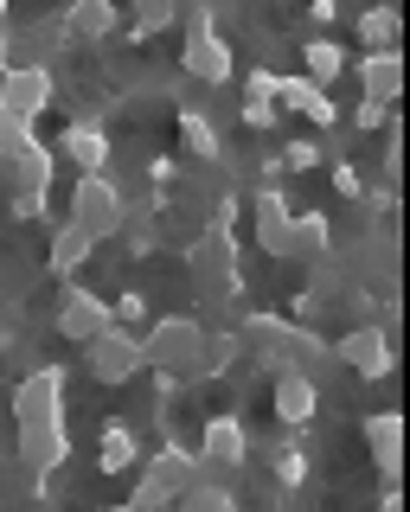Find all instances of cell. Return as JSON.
<instances>
[{
  "instance_id": "obj_1",
  "label": "cell",
  "mask_w": 410,
  "mask_h": 512,
  "mask_svg": "<svg viewBox=\"0 0 410 512\" xmlns=\"http://www.w3.org/2000/svg\"><path fill=\"white\" fill-rule=\"evenodd\" d=\"M193 468H199L193 442H186V436H173V429H167V436L154 442V448H141L129 506H135V512H161V506H173V500H180V487L193 480Z\"/></svg>"
},
{
  "instance_id": "obj_2",
  "label": "cell",
  "mask_w": 410,
  "mask_h": 512,
  "mask_svg": "<svg viewBox=\"0 0 410 512\" xmlns=\"http://www.w3.org/2000/svg\"><path fill=\"white\" fill-rule=\"evenodd\" d=\"M97 244H109V237L129 224V192H122L116 173H77V186H71V212Z\"/></svg>"
},
{
  "instance_id": "obj_3",
  "label": "cell",
  "mask_w": 410,
  "mask_h": 512,
  "mask_svg": "<svg viewBox=\"0 0 410 512\" xmlns=\"http://www.w3.org/2000/svg\"><path fill=\"white\" fill-rule=\"evenodd\" d=\"M199 346H205V327H199L193 314H161V320H148V327H141V359L161 365V372L193 378Z\"/></svg>"
},
{
  "instance_id": "obj_4",
  "label": "cell",
  "mask_w": 410,
  "mask_h": 512,
  "mask_svg": "<svg viewBox=\"0 0 410 512\" xmlns=\"http://www.w3.org/2000/svg\"><path fill=\"white\" fill-rule=\"evenodd\" d=\"M141 365H148V359H141V333L122 327V320H109L97 340H84V372L97 384H135Z\"/></svg>"
},
{
  "instance_id": "obj_5",
  "label": "cell",
  "mask_w": 410,
  "mask_h": 512,
  "mask_svg": "<svg viewBox=\"0 0 410 512\" xmlns=\"http://www.w3.org/2000/svg\"><path fill=\"white\" fill-rule=\"evenodd\" d=\"M334 365H346L359 384H378L391 378V327H378V320H353V327L334 340Z\"/></svg>"
},
{
  "instance_id": "obj_6",
  "label": "cell",
  "mask_w": 410,
  "mask_h": 512,
  "mask_svg": "<svg viewBox=\"0 0 410 512\" xmlns=\"http://www.w3.org/2000/svg\"><path fill=\"white\" fill-rule=\"evenodd\" d=\"M13 436H20V468L26 474H58L71 461V410L33 416V423H13Z\"/></svg>"
},
{
  "instance_id": "obj_7",
  "label": "cell",
  "mask_w": 410,
  "mask_h": 512,
  "mask_svg": "<svg viewBox=\"0 0 410 512\" xmlns=\"http://www.w3.org/2000/svg\"><path fill=\"white\" fill-rule=\"evenodd\" d=\"M193 455H199V468L238 474L244 461H250V429H244V416H238V410L205 416V423H199V436H193Z\"/></svg>"
},
{
  "instance_id": "obj_8",
  "label": "cell",
  "mask_w": 410,
  "mask_h": 512,
  "mask_svg": "<svg viewBox=\"0 0 410 512\" xmlns=\"http://www.w3.org/2000/svg\"><path fill=\"white\" fill-rule=\"evenodd\" d=\"M0 103H7L13 116L39 122L45 109L58 103V77H52V64H7V71H0Z\"/></svg>"
},
{
  "instance_id": "obj_9",
  "label": "cell",
  "mask_w": 410,
  "mask_h": 512,
  "mask_svg": "<svg viewBox=\"0 0 410 512\" xmlns=\"http://www.w3.org/2000/svg\"><path fill=\"white\" fill-rule=\"evenodd\" d=\"M250 218H257V250L276 256V263H289L295 205H289V192H282V180H257V192H250Z\"/></svg>"
},
{
  "instance_id": "obj_10",
  "label": "cell",
  "mask_w": 410,
  "mask_h": 512,
  "mask_svg": "<svg viewBox=\"0 0 410 512\" xmlns=\"http://www.w3.org/2000/svg\"><path fill=\"white\" fill-rule=\"evenodd\" d=\"M52 320H58V333H65L71 346H84V340H97L116 314H109V301L97 295V288H84L77 276H65V295H58V314Z\"/></svg>"
},
{
  "instance_id": "obj_11",
  "label": "cell",
  "mask_w": 410,
  "mask_h": 512,
  "mask_svg": "<svg viewBox=\"0 0 410 512\" xmlns=\"http://www.w3.org/2000/svg\"><path fill=\"white\" fill-rule=\"evenodd\" d=\"M276 109H282V116H302L314 128H334L340 122L334 90L314 84V77H302V71H276Z\"/></svg>"
},
{
  "instance_id": "obj_12",
  "label": "cell",
  "mask_w": 410,
  "mask_h": 512,
  "mask_svg": "<svg viewBox=\"0 0 410 512\" xmlns=\"http://www.w3.org/2000/svg\"><path fill=\"white\" fill-rule=\"evenodd\" d=\"M0 173H7V192H26V199H52V180H58V148H45L39 135H26V148L0 160Z\"/></svg>"
},
{
  "instance_id": "obj_13",
  "label": "cell",
  "mask_w": 410,
  "mask_h": 512,
  "mask_svg": "<svg viewBox=\"0 0 410 512\" xmlns=\"http://www.w3.org/2000/svg\"><path fill=\"white\" fill-rule=\"evenodd\" d=\"M180 71H186V77H199L205 90L231 84V77H238L231 39H225V32H186V45H180Z\"/></svg>"
},
{
  "instance_id": "obj_14",
  "label": "cell",
  "mask_w": 410,
  "mask_h": 512,
  "mask_svg": "<svg viewBox=\"0 0 410 512\" xmlns=\"http://www.w3.org/2000/svg\"><path fill=\"white\" fill-rule=\"evenodd\" d=\"M109 154H116V141H109V128H103V122H90V116L65 122V135H58V167L109 173Z\"/></svg>"
},
{
  "instance_id": "obj_15",
  "label": "cell",
  "mask_w": 410,
  "mask_h": 512,
  "mask_svg": "<svg viewBox=\"0 0 410 512\" xmlns=\"http://www.w3.org/2000/svg\"><path fill=\"white\" fill-rule=\"evenodd\" d=\"M58 26H65V39H77V45H109L122 32V0H65Z\"/></svg>"
},
{
  "instance_id": "obj_16",
  "label": "cell",
  "mask_w": 410,
  "mask_h": 512,
  "mask_svg": "<svg viewBox=\"0 0 410 512\" xmlns=\"http://www.w3.org/2000/svg\"><path fill=\"white\" fill-rule=\"evenodd\" d=\"M52 410H71L65 404V365H39L13 384V423H33V416H52Z\"/></svg>"
},
{
  "instance_id": "obj_17",
  "label": "cell",
  "mask_w": 410,
  "mask_h": 512,
  "mask_svg": "<svg viewBox=\"0 0 410 512\" xmlns=\"http://www.w3.org/2000/svg\"><path fill=\"white\" fill-rule=\"evenodd\" d=\"M141 442L135 436V423H122V416H109V423H97V442H90V468H97L103 480H116V474H135V461H141Z\"/></svg>"
},
{
  "instance_id": "obj_18",
  "label": "cell",
  "mask_w": 410,
  "mask_h": 512,
  "mask_svg": "<svg viewBox=\"0 0 410 512\" xmlns=\"http://www.w3.org/2000/svg\"><path fill=\"white\" fill-rule=\"evenodd\" d=\"M270 410L282 429H308L314 416H321V384H314L308 372H282L270 378Z\"/></svg>"
},
{
  "instance_id": "obj_19",
  "label": "cell",
  "mask_w": 410,
  "mask_h": 512,
  "mask_svg": "<svg viewBox=\"0 0 410 512\" xmlns=\"http://www.w3.org/2000/svg\"><path fill=\"white\" fill-rule=\"evenodd\" d=\"M346 77L359 84V96H366V103H398V90H404V58H398V45H391V52H359L353 64H346Z\"/></svg>"
},
{
  "instance_id": "obj_20",
  "label": "cell",
  "mask_w": 410,
  "mask_h": 512,
  "mask_svg": "<svg viewBox=\"0 0 410 512\" xmlns=\"http://www.w3.org/2000/svg\"><path fill=\"white\" fill-rule=\"evenodd\" d=\"M359 436H366V448H372V468L385 474V480L404 468V416H398V410H372L366 423H359Z\"/></svg>"
},
{
  "instance_id": "obj_21",
  "label": "cell",
  "mask_w": 410,
  "mask_h": 512,
  "mask_svg": "<svg viewBox=\"0 0 410 512\" xmlns=\"http://www.w3.org/2000/svg\"><path fill=\"white\" fill-rule=\"evenodd\" d=\"M97 250H103V244H97V237H90L77 218H58V224H52V244H45V263H52V276H77V269H84Z\"/></svg>"
},
{
  "instance_id": "obj_22",
  "label": "cell",
  "mask_w": 410,
  "mask_h": 512,
  "mask_svg": "<svg viewBox=\"0 0 410 512\" xmlns=\"http://www.w3.org/2000/svg\"><path fill=\"white\" fill-rule=\"evenodd\" d=\"M334 256V224H327V212H295L289 224V263H327Z\"/></svg>"
},
{
  "instance_id": "obj_23",
  "label": "cell",
  "mask_w": 410,
  "mask_h": 512,
  "mask_svg": "<svg viewBox=\"0 0 410 512\" xmlns=\"http://www.w3.org/2000/svg\"><path fill=\"white\" fill-rule=\"evenodd\" d=\"M346 64H353V52H346L334 32H308V39H302V77H314V84L334 90L346 77Z\"/></svg>"
},
{
  "instance_id": "obj_24",
  "label": "cell",
  "mask_w": 410,
  "mask_h": 512,
  "mask_svg": "<svg viewBox=\"0 0 410 512\" xmlns=\"http://www.w3.org/2000/svg\"><path fill=\"white\" fill-rule=\"evenodd\" d=\"M276 71L270 64H250L244 71V103H238V122L244 128H276Z\"/></svg>"
},
{
  "instance_id": "obj_25",
  "label": "cell",
  "mask_w": 410,
  "mask_h": 512,
  "mask_svg": "<svg viewBox=\"0 0 410 512\" xmlns=\"http://www.w3.org/2000/svg\"><path fill=\"white\" fill-rule=\"evenodd\" d=\"M270 474H276V487H282V493H302V487H308V474H314V455H308L302 429H282V442H276V461H270Z\"/></svg>"
},
{
  "instance_id": "obj_26",
  "label": "cell",
  "mask_w": 410,
  "mask_h": 512,
  "mask_svg": "<svg viewBox=\"0 0 410 512\" xmlns=\"http://www.w3.org/2000/svg\"><path fill=\"white\" fill-rule=\"evenodd\" d=\"M180 148H186V160L218 167V160H225V135H218V122L205 116V109H180Z\"/></svg>"
},
{
  "instance_id": "obj_27",
  "label": "cell",
  "mask_w": 410,
  "mask_h": 512,
  "mask_svg": "<svg viewBox=\"0 0 410 512\" xmlns=\"http://www.w3.org/2000/svg\"><path fill=\"white\" fill-rule=\"evenodd\" d=\"M180 506H193V512H231V506H238V487H231L218 468H193V480L180 487Z\"/></svg>"
},
{
  "instance_id": "obj_28",
  "label": "cell",
  "mask_w": 410,
  "mask_h": 512,
  "mask_svg": "<svg viewBox=\"0 0 410 512\" xmlns=\"http://www.w3.org/2000/svg\"><path fill=\"white\" fill-rule=\"evenodd\" d=\"M346 26H353V39L366 45V52H391V45H398V7H353Z\"/></svg>"
},
{
  "instance_id": "obj_29",
  "label": "cell",
  "mask_w": 410,
  "mask_h": 512,
  "mask_svg": "<svg viewBox=\"0 0 410 512\" xmlns=\"http://www.w3.org/2000/svg\"><path fill=\"white\" fill-rule=\"evenodd\" d=\"M238 359H244V333H231V327L205 333V346H199V365H193V384H205V378H225Z\"/></svg>"
},
{
  "instance_id": "obj_30",
  "label": "cell",
  "mask_w": 410,
  "mask_h": 512,
  "mask_svg": "<svg viewBox=\"0 0 410 512\" xmlns=\"http://www.w3.org/2000/svg\"><path fill=\"white\" fill-rule=\"evenodd\" d=\"M129 7V26H122V39H154V32H167L173 20H180V0H122Z\"/></svg>"
},
{
  "instance_id": "obj_31",
  "label": "cell",
  "mask_w": 410,
  "mask_h": 512,
  "mask_svg": "<svg viewBox=\"0 0 410 512\" xmlns=\"http://www.w3.org/2000/svg\"><path fill=\"white\" fill-rule=\"evenodd\" d=\"M276 154H282V173H314V167L327 160V148H321L314 135H295V141H282Z\"/></svg>"
},
{
  "instance_id": "obj_32",
  "label": "cell",
  "mask_w": 410,
  "mask_h": 512,
  "mask_svg": "<svg viewBox=\"0 0 410 512\" xmlns=\"http://www.w3.org/2000/svg\"><path fill=\"white\" fill-rule=\"evenodd\" d=\"M346 122L366 135V128H391V122H398V109H391V103H366V96H359V103L346 109Z\"/></svg>"
},
{
  "instance_id": "obj_33",
  "label": "cell",
  "mask_w": 410,
  "mask_h": 512,
  "mask_svg": "<svg viewBox=\"0 0 410 512\" xmlns=\"http://www.w3.org/2000/svg\"><path fill=\"white\" fill-rule=\"evenodd\" d=\"M116 237H122V250H129L135 263H148V256H154V244H161V237H154V224H141V218H129Z\"/></svg>"
},
{
  "instance_id": "obj_34",
  "label": "cell",
  "mask_w": 410,
  "mask_h": 512,
  "mask_svg": "<svg viewBox=\"0 0 410 512\" xmlns=\"http://www.w3.org/2000/svg\"><path fill=\"white\" fill-rule=\"evenodd\" d=\"M26 135H33V122H26V116H13V109L0 103V160H7V154H20V148H26Z\"/></svg>"
},
{
  "instance_id": "obj_35",
  "label": "cell",
  "mask_w": 410,
  "mask_h": 512,
  "mask_svg": "<svg viewBox=\"0 0 410 512\" xmlns=\"http://www.w3.org/2000/svg\"><path fill=\"white\" fill-rule=\"evenodd\" d=\"M109 314H116L122 327H141V320H148V295H135V288H122V295L109 301Z\"/></svg>"
},
{
  "instance_id": "obj_36",
  "label": "cell",
  "mask_w": 410,
  "mask_h": 512,
  "mask_svg": "<svg viewBox=\"0 0 410 512\" xmlns=\"http://www.w3.org/2000/svg\"><path fill=\"white\" fill-rule=\"evenodd\" d=\"M334 192H340V199H359V192H366V173H359V160H334Z\"/></svg>"
},
{
  "instance_id": "obj_37",
  "label": "cell",
  "mask_w": 410,
  "mask_h": 512,
  "mask_svg": "<svg viewBox=\"0 0 410 512\" xmlns=\"http://www.w3.org/2000/svg\"><path fill=\"white\" fill-rule=\"evenodd\" d=\"M308 20L321 26V32H327V26H340V20H346V0H308Z\"/></svg>"
},
{
  "instance_id": "obj_38",
  "label": "cell",
  "mask_w": 410,
  "mask_h": 512,
  "mask_svg": "<svg viewBox=\"0 0 410 512\" xmlns=\"http://www.w3.org/2000/svg\"><path fill=\"white\" fill-rule=\"evenodd\" d=\"M314 314H321V295H314V288H302V295L289 301V320H314Z\"/></svg>"
},
{
  "instance_id": "obj_39",
  "label": "cell",
  "mask_w": 410,
  "mask_h": 512,
  "mask_svg": "<svg viewBox=\"0 0 410 512\" xmlns=\"http://www.w3.org/2000/svg\"><path fill=\"white\" fill-rule=\"evenodd\" d=\"M173 173H180V167H173L167 154H154V160H148V186H173Z\"/></svg>"
},
{
  "instance_id": "obj_40",
  "label": "cell",
  "mask_w": 410,
  "mask_h": 512,
  "mask_svg": "<svg viewBox=\"0 0 410 512\" xmlns=\"http://www.w3.org/2000/svg\"><path fill=\"white\" fill-rule=\"evenodd\" d=\"M7 52H13V39H7V26H0V71H7Z\"/></svg>"
},
{
  "instance_id": "obj_41",
  "label": "cell",
  "mask_w": 410,
  "mask_h": 512,
  "mask_svg": "<svg viewBox=\"0 0 410 512\" xmlns=\"http://www.w3.org/2000/svg\"><path fill=\"white\" fill-rule=\"evenodd\" d=\"M13 20V0H0V26H7Z\"/></svg>"
}]
</instances>
